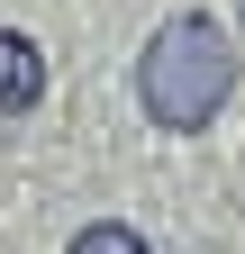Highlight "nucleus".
Here are the masks:
<instances>
[{
    "mask_svg": "<svg viewBox=\"0 0 245 254\" xmlns=\"http://www.w3.org/2000/svg\"><path fill=\"white\" fill-rule=\"evenodd\" d=\"M37 100H46V55H37V37L0 27V118H18V109H37Z\"/></svg>",
    "mask_w": 245,
    "mask_h": 254,
    "instance_id": "nucleus-2",
    "label": "nucleus"
},
{
    "mask_svg": "<svg viewBox=\"0 0 245 254\" xmlns=\"http://www.w3.org/2000/svg\"><path fill=\"white\" fill-rule=\"evenodd\" d=\"M64 254H155V245H145L136 227H118V218H91V227H82Z\"/></svg>",
    "mask_w": 245,
    "mask_h": 254,
    "instance_id": "nucleus-3",
    "label": "nucleus"
},
{
    "mask_svg": "<svg viewBox=\"0 0 245 254\" xmlns=\"http://www.w3.org/2000/svg\"><path fill=\"white\" fill-rule=\"evenodd\" d=\"M227 91H236V37L218 18H200V9H182L155 27V46H145L136 64V100L155 127H173V136H191V127H209L227 109Z\"/></svg>",
    "mask_w": 245,
    "mask_h": 254,
    "instance_id": "nucleus-1",
    "label": "nucleus"
}]
</instances>
